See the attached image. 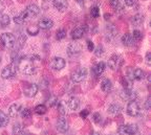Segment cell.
<instances>
[{
	"label": "cell",
	"instance_id": "obj_15",
	"mask_svg": "<svg viewBox=\"0 0 151 135\" xmlns=\"http://www.w3.org/2000/svg\"><path fill=\"white\" fill-rule=\"evenodd\" d=\"M66 105H67V108H68L69 110L75 111V110L79 109V107H80V105H81V102L77 96H71V97H69V100L67 101Z\"/></svg>",
	"mask_w": 151,
	"mask_h": 135
},
{
	"label": "cell",
	"instance_id": "obj_43",
	"mask_svg": "<svg viewBox=\"0 0 151 135\" xmlns=\"http://www.w3.org/2000/svg\"><path fill=\"white\" fill-rule=\"evenodd\" d=\"M88 114H89V112H88L87 110H83V111L80 113V115H81V117H83V119H86V117L88 116Z\"/></svg>",
	"mask_w": 151,
	"mask_h": 135
},
{
	"label": "cell",
	"instance_id": "obj_38",
	"mask_svg": "<svg viewBox=\"0 0 151 135\" xmlns=\"http://www.w3.org/2000/svg\"><path fill=\"white\" fill-rule=\"evenodd\" d=\"M87 49L89 50V51H93L94 50V44L92 41L87 40Z\"/></svg>",
	"mask_w": 151,
	"mask_h": 135
},
{
	"label": "cell",
	"instance_id": "obj_44",
	"mask_svg": "<svg viewBox=\"0 0 151 135\" xmlns=\"http://www.w3.org/2000/svg\"><path fill=\"white\" fill-rule=\"evenodd\" d=\"M3 10H4V5H3V3L0 1V13H2Z\"/></svg>",
	"mask_w": 151,
	"mask_h": 135
},
{
	"label": "cell",
	"instance_id": "obj_40",
	"mask_svg": "<svg viewBox=\"0 0 151 135\" xmlns=\"http://www.w3.org/2000/svg\"><path fill=\"white\" fill-rule=\"evenodd\" d=\"M93 121H94V123H100V121H101V114L94 113L93 114Z\"/></svg>",
	"mask_w": 151,
	"mask_h": 135
},
{
	"label": "cell",
	"instance_id": "obj_8",
	"mask_svg": "<svg viewBox=\"0 0 151 135\" xmlns=\"http://www.w3.org/2000/svg\"><path fill=\"white\" fill-rule=\"evenodd\" d=\"M87 74H88V70L86 68H84V67L79 68L78 70L73 74L71 80H73V82H75V83H81V82L84 81L85 78L87 76Z\"/></svg>",
	"mask_w": 151,
	"mask_h": 135
},
{
	"label": "cell",
	"instance_id": "obj_14",
	"mask_svg": "<svg viewBox=\"0 0 151 135\" xmlns=\"http://www.w3.org/2000/svg\"><path fill=\"white\" fill-rule=\"evenodd\" d=\"M54 26V21L50 18H41L38 21V27L41 29H50Z\"/></svg>",
	"mask_w": 151,
	"mask_h": 135
},
{
	"label": "cell",
	"instance_id": "obj_9",
	"mask_svg": "<svg viewBox=\"0 0 151 135\" xmlns=\"http://www.w3.org/2000/svg\"><path fill=\"white\" fill-rule=\"evenodd\" d=\"M81 51H82V48L78 43H71L67 47V54L69 57H77L80 55Z\"/></svg>",
	"mask_w": 151,
	"mask_h": 135
},
{
	"label": "cell",
	"instance_id": "obj_41",
	"mask_svg": "<svg viewBox=\"0 0 151 135\" xmlns=\"http://www.w3.org/2000/svg\"><path fill=\"white\" fill-rule=\"evenodd\" d=\"M151 100H150V97H148L146 100V102H145V107H146V109L147 110H150V107H151Z\"/></svg>",
	"mask_w": 151,
	"mask_h": 135
},
{
	"label": "cell",
	"instance_id": "obj_4",
	"mask_svg": "<svg viewBox=\"0 0 151 135\" xmlns=\"http://www.w3.org/2000/svg\"><path fill=\"white\" fill-rule=\"evenodd\" d=\"M126 111H127V114L129 116L135 117V116H139V114H141L142 110H141V107H139V103L133 100L128 103L127 107H126Z\"/></svg>",
	"mask_w": 151,
	"mask_h": 135
},
{
	"label": "cell",
	"instance_id": "obj_2",
	"mask_svg": "<svg viewBox=\"0 0 151 135\" xmlns=\"http://www.w3.org/2000/svg\"><path fill=\"white\" fill-rule=\"evenodd\" d=\"M0 41L5 47L14 48L15 44H16V37L12 33H3L0 36Z\"/></svg>",
	"mask_w": 151,
	"mask_h": 135
},
{
	"label": "cell",
	"instance_id": "obj_3",
	"mask_svg": "<svg viewBox=\"0 0 151 135\" xmlns=\"http://www.w3.org/2000/svg\"><path fill=\"white\" fill-rule=\"evenodd\" d=\"M123 64H124V59H123L122 56L118 55V54H114V55L111 56L108 60V63H107L108 67L112 70H116V69L121 68Z\"/></svg>",
	"mask_w": 151,
	"mask_h": 135
},
{
	"label": "cell",
	"instance_id": "obj_5",
	"mask_svg": "<svg viewBox=\"0 0 151 135\" xmlns=\"http://www.w3.org/2000/svg\"><path fill=\"white\" fill-rule=\"evenodd\" d=\"M118 132L120 135H135L137 133V127L132 124H126L119 127Z\"/></svg>",
	"mask_w": 151,
	"mask_h": 135
},
{
	"label": "cell",
	"instance_id": "obj_28",
	"mask_svg": "<svg viewBox=\"0 0 151 135\" xmlns=\"http://www.w3.org/2000/svg\"><path fill=\"white\" fill-rule=\"evenodd\" d=\"M39 31H40V29H39L38 26H36V25H31V26H28L27 29H26L27 34H28V35H31V36H37L38 34H39Z\"/></svg>",
	"mask_w": 151,
	"mask_h": 135
},
{
	"label": "cell",
	"instance_id": "obj_7",
	"mask_svg": "<svg viewBox=\"0 0 151 135\" xmlns=\"http://www.w3.org/2000/svg\"><path fill=\"white\" fill-rule=\"evenodd\" d=\"M16 72H17V67L14 64L7 65L1 71V76L3 79H5V80H9V79L14 78Z\"/></svg>",
	"mask_w": 151,
	"mask_h": 135
},
{
	"label": "cell",
	"instance_id": "obj_12",
	"mask_svg": "<svg viewBox=\"0 0 151 135\" xmlns=\"http://www.w3.org/2000/svg\"><path fill=\"white\" fill-rule=\"evenodd\" d=\"M121 97H122L123 100H126V101H133L135 97H137V93H135L134 90H132L131 88H130V89L125 88V89L121 92Z\"/></svg>",
	"mask_w": 151,
	"mask_h": 135
},
{
	"label": "cell",
	"instance_id": "obj_42",
	"mask_svg": "<svg viewBox=\"0 0 151 135\" xmlns=\"http://www.w3.org/2000/svg\"><path fill=\"white\" fill-rule=\"evenodd\" d=\"M146 63H147V65H150V63H151V54L150 52H147L146 54Z\"/></svg>",
	"mask_w": 151,
	"mask_h": 135
},
{
	"label": "cell",
	"instance_id": "obj_22",
	"mask_svg": "<svg viewBox=\"0 0 151 135\" xmlns=\"http://www.w3.org/2000/svg\"><path fill=\"white\" fill-rule=\"evenodd\" d=\"M28 19L27 15L25 14V12H21L19 13L18 15H16V16L14 17V21L16 24H19V25H21V24H23L24 22H26V20Z\"/></svg>",
	"mask_w": 151,
	"mask_h": 135
},
{
	"label": "cell",
	"instance_id": "obj_21",
	"mask_svg": "<svg viewBox=\"0 0 151 135\" xmlns=\"http://www.w3.org/2000/svg\"><path fill=\"white\" fill-rule=\"evenodd\" d=\"M84 34H85L84 27H77V29H73V31H71V38L73 40H79V39L82 38Z\"/></svg>",
	"mask_w": 151,
	"mask_h": 135
},
{
	"label": "cell",
	"instance_id": "obj_19",
	"mask_svg": "<svg viewBox=\"0 0 151 135\" xmlns=\"http://www.w3.org/2000/svg\"><path fill=\"white\" fill-rule=\"evenodd\" d=\"M105 69H106V64L101 61V62H98L97 64L94 65L93 68H92V71H93V74L96 76H100L105 71Z\"/></svg>",
	"mask_w": 151,
	"mask_h": 135
},
{
	"label": "cell",
	"instance_id": "obj_18",
	"mask_svg": "<svg viewBox=\"0 0 151 135\" xmlns=\"http://www.w3.org/2000/svg\"><path fill=\"white\" fill-rule=\"evenodd\" d=\"M55 9L59 11V12H65L68 7V2L67 0H52Z\"/></svg>",
	"mask_w": 151,
	"mask_h": 135
},
{
	"label": "cell",
	"instance_id": "obj_20",
	"mask_svg": "<svg viewBox=\"0 0 151 135\" xmlns=\"http://www.w3.org/2000/svg\"><path fill=\"white\" fill-rule=\"evenodd\" d=\"M101 89L103 92H110L112 90V82L109 79H104L101 82Z\"/></svg>",
	"mask_w": 151,
	"mask_h": 135
},
{
	"label": "cell",
	"instance_id": "obj_27",
	"mask_svg": "<svg viewBox=\"0 0 151 135\" xmlns=\"http://www.w3.org/2000/svg\"><path fill=\"white\" fill-rule=\"evenodd\" d=\"M9 116L4 113L3 111L0 110V128H2L4 126H6L9 124Z\"/></svg>",
	"mask_w": 151,
	"mask_h": 135
},
{
	"label": "cell",
	"instance_id": "obj_30",
	"mask_svg": "<svg viewBox=\"0 0 151 135\" xmlns=\"http://www.w3.org/2000/svg\"><path fill=\"white\" fill-rule=\"evenodd\" d=\"M47 111V108L44 106V105H38L37 107L35 108V112L38 114V115H43L45 114Z\"/></svg>",
	"mask_w": 151,
	"mask_h": 135
},
{
	"label": "cell",
	"instance_id": "obj_34",
	"mask_svg": "<svg viewBox=\"0 0 151 135\" xmlns=\"http://www.w3.org/2000/svg\"><path fill=\"white\" fill-rule=\"evenodd\" d=\"M20 114H21V116L23 117V119H28V117L32 115V112H31V110L28 109V108H24V109L22 108Z\"/></svg>",
	"mask_w": 151,
	"mask_h": 135
},
{
	"label": "cell",
	"instance_id": "obj_32",
	"mask_svg": "<svg viewBox=\"0 0 151 135\" xmlns=\"http://www.w3.org/2000/svg\"><path fill=\"white\" fill-rule=\"evenodd\" d=\"M22 131H23V128H22L21 124L17 123L13 126V133H14V134H20Z\"/></svg>",
	"mask_w": 151,
	"mask_h": 135
},
{
	"label": "cell",
	"instance_id": "obj_11",
	"mask_svg": "<svg viewBox=\"0 0 151 135\" xmlns=\"http://www.w3.org/2000/svg\"><path fill=\"white\" fill-rule=\"evenodd\" d=\"M65 65H66V62L63 58L56 57L52 61V67L55 70H62L65 67Z\"/></svg>",
	"mask_w": 151,
	"mask_h": 135
},
{
	"label": "cell",
	"instance_id": "obj_17",
	"mask_svg": "<svg viewBox=\"0 0 151 135\" xmlns=\"http://www.w3.org/2000/svg\"><path fill=\"white\" fill-rule=\"evenodd\" d=\"M22 110V105L18 104V103H15V104L11 105L9 108V115L11 117H16L17 115L20 114Z\"/></svg>",
	"mask_w": 151,
	"mask_h": 135
},
{
	"label": "cell",
	"instance_id": "obj_25",
	"mask_svg": "<svg viewBox=\"0 0 151 135\" xmlns=\"http://www.w3.org/2000/svg\"><path fill=\"white\" fill-rule=\"evenodd\" d=\"M121 110H122V107L119 104H111V105H109V107H108V112L110 114H113V115L120 113Z\"/></svg>",
	"mask_w": 151,
	"mask_h": 135
},
{
	"label": "cell",
	"instance_id": "obj_26",
	"mask_svg": "<svg viewBox=\"0 0 151 135\" xmlns=\"http://www.w3.org/2000/svg\"><path fill=\"white\" fill-rule=\"evenodd\" d=\"M11 23V18L7 14H3L0 16V25L2 27H6Z\"/></svg>",
	"mask_w": 151,
	"mask_h": 135
},
{
	"label": "cell",
	"instance_id": "obj_13",
	"mask_svg": "<svg viewBox=\"0 0 151 135\" xmlns=\"http://www.w3.org/2000/svg\"><path fill=\"white\" fill-rule=\"evenodd\" d=\"M38 92V86L36 84H29L23 89V93L27 97H34Z\"/></svg>",
	"mask_w": 151,
	"mask_h": 135
},
{
	"label": "cell",
	"instance_id": "obj_24",
	"mask_svg": "<svg viewBox=\"0 0 151 135\" xmlns=\"http://www.w3.org/2000/svg\"><path fill=\"white\" fill-rule=\"evenodd\" d=\"M144 15L143 14H137L134 15V16L132 17V19H131V22L132 24L134 26H139L143 24V22H144Z\"/></svg>",
	"mask_w": 151,
	"mask_h": 135
},
{
	"label": "cell",
	"instance_id": "obj_10",
	"mask_svg": "<svg viewBox=\"0 0 151 135\" xmlns=\"http://www.w3.org/2000/svg\"><path fill=\"white\" fill-rule=\"evenodd\" d=\"M25 14L27 15L28 18H34V17H37L40 13V7L38 6L37 4H29L26 6L25 9Z\"/></svg>",
	"mask_w": 151,
	"mask_h": 135
},
{
	"label": "cell",
	"instance_id": "obj_36",
	"mask_svg": "<svg viewBox=\"0 0 151 135\" xmlns=\"http://www.w3.org/2000/svg\"><path fill=\"white\" fill-rule=\"evenodd\" d=\"M132 37H133V39H134V40H137V41L141 40V39H142V33L139 31V29H135V31H133Z\"/></svg>",
	"mask_w": 151,
	"mask_h": 135
},
{
	"label": "cell",
	"instance_id": "obj_23",
	"mask_svg": "<svg viewBox=\"0 0 151 135\" xmlns=\"http://www.w3.org/2000/svg\"><path fill=\"white\" fill-rule=\"evenodd\" d=\"M133 42H134V39H133L131 34H125L122 37V43L125 46H131V45H133Z\"/></svg>",
	"mask_w": 151,
	"mask_h": 135
},
{
	"label": "cell",
	"instance_id": "obj_29",
	"mask_svg": "<svg viewBox=\"0 0 151 135\" xmlns=\"http://www.w3.org/2000/svg\"><path fill=\"white\" fill-rule=\"evenodd\" d=\"M57 107H58V110H59V112L62 114V115L66 114V112H67V105H66L65 102L57 103Z\"/></svg>",
	"mask_w": 151,
	"mask_h": 135
},
{
	"label": "cell",
	"instance_id": "obj_6",
	"mask_svg": "<svg viewBox=\"0 0 151 135\" xmlns=\"http://www.w3.org/2000/svg\"><path fill=\"white\" fill-rule=\"evenodd\" d=\"M145 76V72L141 68H129L127 71V78L130 81H141Z\"/></svg>",
	"mask_w": 151,
	"mask_h": 135
},
{
	"label": "cell",
	"instance_id": "obj_35",
	"mask_svg": "<svg viewBox=\"0 0 151 135\" xmlns=\"http://www.w3.org/2000/svg\"><path fill=\"white\" fill-rule=\"evenodd\" d=\"M66 37V31L65 29H58L57 31V39L58 40H62Z\"/></svg>",
	"mask_w": 151,
	"mask_h": 135
},
{
	"label": "cell",
	"instance_id": "obj_1",
	"mask_svg": "<svg viewBox=\"0 0 151 135\" xmlns=\"http://www.w3.org/2000/svg\"><path fill=\"white\" fill-rule=\"evenodd\" d=\"M18 67L20 69L22 74H25V76H32L36 72V65L34 63V60L32 59V57L29 59H26V58H23V59L19 60V64Z\"/></svg>",
	"mask_w": 151,
	"mask_h": 135
},
{
	"label": "cell",
	"instance_id": "obj_33",
	"mask_svg": "<svg viewBox=\"0 0 151 135\" xmlns=\"http://www.w3.org/2000/svg\"><path fill=\"white\" fill-rule=\"evenodd\" d=\"M90 15H91L92 18H98L100 16V9L98 6H93L91 7L90 10Z\"/></svg>",
	"mask_w": 151,
	"mask_h": 135
},
{
	"label": "cell",
	"instance_id": "obj_37",
	"mask_svg": "<svg viewBox=\"0 0 151 135\" xmlns=\"http://www.w3.org/2000/svg\"><path fill=\"white\" fill-rule=\"evenodd\" d=\"M137 3V0H124V4L127 6H133Z\"/></svg>",
	"mask_w": 151,
	"mask_h": 135
},
{
	"label": "cell",
	"instance_id": "obj_39",
	"mask_svg": "<svg viewBox=\"0 0 151 135\" xmlns=\"http://www.w3.org/2000/svg\"><path fill=\"white\" fill-rule=\"evenodd\" d=\"M104 52V49L102 46H99V47H97V49H96V56H98V57H100V56L103 55Z\"/></svg>",
	"mask_w": 151,
	"mask_h": 135
},
{
	"label": "cell",
	"instance_id": "obj_45",
	"mask_svg": "<svg viewBox=\"0 0 151 135\" xmlns=\"http://www.w3.org/2000/svg\"><path fill=\"white\" fill-rule=\"evenodd\" d=\"M76 1H77V2H79V3H83V1H84V0H76Z\"/></svg>",
	"mask_w": 151,
	"mask_h": 135
},
{
	"label": "cell",
	"instance_id": "obj_16",
	"mask_svg": "<svg viewBox=\"0 0 151 135\" xmlns=\"http://www.w3.org/2000/svg\"><path fill=\"white\" fill-rule=\"evenodd\" d=\"M69 125L67 119H64V117H61L59 121H57V130L59 131L60 133H65L68 131Z\"/></svg>",
	"mask_w": 151,
	"mask_h": 135
},
{
	"label": "cell",
	"instance_id": "obj_31",
	"mask_svg": "<svg viewBox=\"0 0 151 135\" xmlns=\"http://www.w3.org/2000/svg\"><path fill=\"white\" fill-rule=\"evenodd\" d=\"M112 6L116 9V10H121L123 6H124V0H110Z\"/></svg>",
	"mask_w": 151,
	"mask_h": 135
}]
</instances>
